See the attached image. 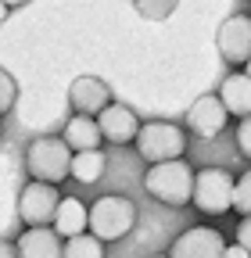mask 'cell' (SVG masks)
<instances>
[{"mask_svg":"<svg viewBox=\"0 0 251 258\" xmlns=\"http://www.w3.org/2000/svg\"><path fill=\"white\" fill-rule=\"evenodd\" d=\"M133 226H137V205L130 198H122V194H104L86 208V230L101 244L130 237Z\"/></svg>","mask_w":251,"mask_h":258,"instance_id":"6da1fadb","label":"cell"},{"mask_svg":"<svg viewBox=\"0 0 251 258\" xmlns=\"http://www.w3.org/2000/svg\"><path fill=\"white\" fill-rule=\"evenodd\" d=\"M69 165H72V151L65 147L61 137H33L25 147V172L29 179L57 186L69 179Z\"/></svg>","mask_w":251,"mask_h":258,"instance_id":"7a4b0ae2","label":"cell"},{"mask_svg":"<svg viewBox=\"0 0 251 258\" xmlns=\"http://www.w3.org/2000/svg\"><path fill=\"white\" fill-rule=\"evenodd\" d=\"M144 190L151 194L154 201L172 205V208L191 205V194H194V169H191V161L176 158V161L151 165L147 176H144Z\"/></svg>","mask_w":251,"mask_h":258,"instance_id":"3957f363","label":"cell"},{"mask_svg":"<svg viewBox=\"0 0 251 258\" xmlns=\"http://www.w3.org/2000/svg\"><path fill=\"white\" fill-rule=\"evenodd\" d=\"M137 154L151 165H162V161H176L183 158L186 151V133L183 125L169 122V118H151V122H140L137 129Z\"/></svg>","mask_w":251,"mask_h":258,"instance_id":"277c9868","label":"cell"},{"mask_svg":"<svg viewBox=\"0 0 251 258\" xmlns=\"http://www.w3.org/2000/svg\"><path fill=\"white\" fill-rule=\"evenodd\" d=\"M191 205L201 215H226L233 208V172L223 165H208V169L194 172Z\"/></svg>","mask_w":251,"mask_h":258,"instance_id":"5b68a950","label":"cell"},{"mask_svg":"<svg viewBox=\"0 0 251 258\" xmlns=\"http://www.w3.org/2000/svg\"><path fill=\"white\" fill-rule=\"evenodd\" d=\"M57 205H61V190H57V186H47V183L29 179V183L22 186V194H18V219L25 222V230L50 226Z\"/></svg>","mask_w":251,"mask_h":258,"instance_id":"8992f818","label":"cell"},{"mask_svg":"<svg viewBox=\"0 0 251 258\" xmlns=\"http://www.w3.org/2000/svg\"><path fill=\"white\" fill-rule=\"evenodd\" d=\"M223 251H226V240L219 230H212V226H191V230H183L172 240L165 258H223Z\"/></svg>","mask_w":251,"mask_h":258,"instance_id":"52a82bcc","label":"cell"},{"mask_svg":"<svg viewBox=\"0 0 251 258\" xmlns=\"http://www.w3.org/2000/svg\"><path fill=\"white\" fill-rule=\"evenodd\" d=\"M219 54L226 64H247L251 61V18L247 15H230L215 32Z\"/></svg>","mask_w":251,"mask_h":258,"instance_id":"ba28073f","label":"cell"},{"mask_svg":"<svg viewBox=\"0 0 251 258\" xmlns=\"http://www.w3.org/2000/svg\"><path fill=\"white\" fill-rule=\"evenodd\" d=\"M69 104L76 115H86V118H97L108 104H115L111 97V86L97 76H79L72 86H69Z\"/></svg>","mask_w":251,"mask_h":258,"instance_id":"9c48e42d","label":"cell"},{"mask_svg":"<svg viewBox=\"0 0 251 258\" xmlns=\"http://www.w3.org/2000/svg\"><path fill=\"white\" fill-rule=\"evenodd\" d=\"M226 122H230V115H226L223 101H219L215 93L198 97V101L186 108V129H194L201 140H215V137H223Z\"/></svg>","mask_w":251,"mask_h":258,"instance_id":"30bf717a","label":"cell"},{"mask_svg":"<svg viewBox=\"0 0 251 258\" xmlns=\"http://www.w3.org/2000/svg\"><path fill=\"white\" fill-rule=\"evenodd\" d=\"M97 129H101V140L115 144V147H126L137 140V129H140V118L133 108L126 104H108L101 115H97Z\"/></svg>","mask_w":251,"mask_h":258,"instance_id":"8fae6325","label":"cell"},{"mask_svg":"<svg viewBox=\"0 0 251 258\" xmlns=\"http://www.w3.org/2000/svg\"><path fill=\"white\" fill-rule=\"evenodd\" d=\"M18 258H61V237L50 226H36V230H25L15 240Z\"/></svg>","mask_w":251,"mask_h":258,"instance_id":"7c38bea8","label":"cell"},{"mask_svg":"<svg viewBox=\"0 0 251 258\" xmlns=\"http://www.w3.org/2000/svg\"><path fill=\"white\" fill-rule=\"evenodd\" d=\"M61 140L72 154L79 151H101V129H97V118H86V115H72L61 129Z\"/></svg>","mask_w":251,"mask_h":258,"instance_id":"4fadbf2b","label":"cell"},{"mask_svg":"<svg viewBox=\"0 0 251 258\" xmlns=\"http://www.w3.org/2000/svg\"><path fill=\"white\" fill-rule=\"evenodd\" d=\"M215 97L223 101L226 115H237V118H247V115H251V79H247L244 72L226 76Z\"/></svg>","mask_w":251,"mask_h":258,"instance_id":"5bb4252c","label":"cell"},{"mask_svg":"<svg viewBox=\"0 0 251 258\" xmlns=\"http://www.w3.org/2000/svg\"><path fill=\"white\" fill-rule=\"evenodd\" d=\"M50 230L61 237V240H72V237H83L86 233V205L79 198H61L57 212H54V222Z\"/></svg>","mask_w":251,"mask_h":258,"instance_id":"9a60e30c","label":"cell"},{"mask_svg":"<svg viewBox=\"0 0 251 258\" xmlns=\"http://www.w3.org/2000/svg\"><path fill=\"white\" fill-rule=\"evenodd\" d=\"M104 169H108L104 151H79V154H72L69 176H72L76 183H83V186H93V183L104 176Z\"/></svg>","mask_w":251,"mask_h":258,"instance_id":"2e32d148","label":"cell"},{"mask_svg":"<svg viewBox=\"0 0 251 258\" xmlns=\"http://www.w3.org/2000/svg\"><path fill=\"white\" fill-rule=\"evenodd\" d=\"M61 258H104V244L97 237H72V240H61Z\"/></svg>","mask_w":251,"mask_h":258,"instance_id":"e0dca14e","label":"cell"},{"mask_svg":"<svg viewBox=\"0 0 251 258\" xmlns=\"http://www.w3.org/2000/svg\"><path fill=\"white\" fill-rule=\"evenodd\" d=\"M233 208H237L244 219H251V169L233 179Z\"/></svg>","mask_w":251,"mask_h":258,"instance_id":"ac0fdd59","label":"cell"},{"mask_svg":"<svg viewBox=\"0 0 251 258\" xmlns=\"http://www.w3.org/2000/svg\"><path fill=\"white\" fill-rule=\"evenodd\" d=\"M15 101H18V83H15L11 72L0 69V115H8L15 108Z\"/></svg>","mask_w":251,"mask_h":258,"instance_id":"d6986e66","label":"cell"},{"mask_svg":"<svg viewBox=\"0 0 251 258\" xmlns=\"http://www.w3.org/2000/svg\"><path fill=\"white\" fill-rule=\"evenodd\" d=\"M137 15H144V18H165V15H172L176 11V0H137Z\"/></svg>","mask_w":251,"mask_h":258,"instance_id":"ffe728a7","label":"cell"},{"mask_svg":"<svg viewBox=\"0 0 251 258\" xmlns=\"http://www.w3.org/2000/svg\"><path fill=\"white\" fill-rule=\"evenodd\" d=\"M237 147L251 158V115H247V118H240V125H237Z\"/></svg>","mask_w":251,"mask_h":258,"instance_id":"44dd1931","label":"cell"},{"mask_svg":"<svg viewBox=\"0 0 251 258\" xmlns=\"http://www.w3.org/2000/svg\"><path fill=\"white\" fill-rule=\"evenodd\" d=\"M237 247H244L251 254V219H240L237 222Z\"/></svg>","mask_w":251,"mask_h":258,"instance_id":"7402d4cb","label":"cell"},{"mask_svg":"<svg viewBox=\"0 0 251 258\" xmlns=\"http://www.w3.org/2000/svg\"><path fill=\"white\" fill-rule=\"evenodd\" d=\"M223 258H251L244 247H237V244H226V251H223Z\"/></svg>","mask_w":251,"mask_h":258,"instance_id":"603a6c76","label":"cell"},{"mask_svg":"<svg viewBox=\"0 0 251 258\" xmlns=\"http://www.w3.org/2000/svg\"><path fill=\"white\" fill-rule=\"evenodd\" d=\"M0 258H18V251H15L11 240H0Z\"/></svg>","mask_w":251,"mask_h":258,"instance_id":"cb8c5ba5","label":"cell"},{"mask_svg":"<svg viewBox=\"0 0 251 258\" xmlns=\"http://www.w3.org/2000/svg\"><path fill=\"white\" fill-rule=\"evenodd\" d=\"M8 15H11V4H4V0H0V22H4Z\"/></svg>","mask_w":251,"mask_h":258,"instance_id":"d4e9b609","label":"cell"},{"mask_svg":"<svg viewBox=\"0 0 251 258\" xmlns=\"http://www.w3.org/2000/svg\"><path fill=\"white\" fill-rule=\"evenodd\" d=\"M244 76H247V79H251V61H247V64H244Z\"/></svg>","mask_w":251,"mask_h":258,"instance_id":"484cf974","label":"cell"},{"mask_svg":"<svg viewBox=\"0 0 251 258\" xmlns=\"http://www.w3.org/2000/svg\"><path fill=\"white\" fill-rule=\"evenodd\" d=\"M151 258H165V254H151Z\"/></svg>","mask_w":251,"mask_h":258,"instance_id":"4316f807","label":"cell"}]
</instances>
